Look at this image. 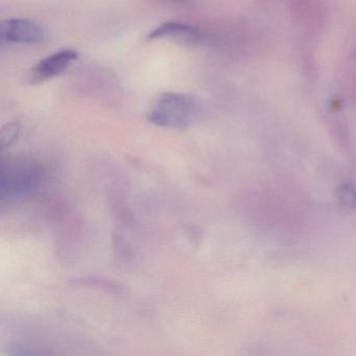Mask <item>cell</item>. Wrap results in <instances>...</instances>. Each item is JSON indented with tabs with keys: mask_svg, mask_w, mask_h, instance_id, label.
Masks as SVG:
<instances>
[{
	"mask_svg": "<svg viewBox=\"0 0 356 356\" xmlns=\"http://www.w3.org/2000/svg\"><path fill=\"white\" fill-rule=\"evenodd\" d=\"M199 102L183 93H162L153 102L147 120L156 126L168 129H185L199 118Z\"/></svg>",
	"mask_w": 356,
	"mask_h": 356,
	"instance_id": "1",
	"label": "cell"
},
{
	"mask_svg": "<svg viewBox=\"0 0 356 356\" xmlns=\"http://www.w3.org/2000/svg\"><path fill=\"white\" fill-rule=\"evenodd\" d=\"M287 10L302 40L314 42L324 34L329 15L322 0H287Z\"/></svg>",
	"mask_w": 356,
	"mask_h": 356,
	"instance_id": "2",
	"label": "cell"
},
{
	"mask_svg": "<svg viewBox=\"0 0 356 356\" xmlns=\"http://www.w3.org/2000/svg\"><path fill=\"white\" fill-rule=\"evenodd\" d=\"M44 28L28 18H12L0 24L1 44H40L47 40Z\"/></svg>",
	"mask_w": 356,
	"mask_h": 356,
	"instance_id": "3",
	"label": "cell"
},
{
	"mask_svg": "<svg viewBox=\"0 0 356 356\" xmlns=\"http://www.w3.org/2000/svg\"><path fill=\"white\" fill-rule=\"evenodd\" d=\"M39 170L33 165H7L1 170V197L22 195L36 188Z\"/></svg>",
	"mask_w": 356,
	"mask_h": 356,
	"instance_id": "4",
	"label": "cell"
},
{
	"mask_svg": "<svg viewBox=\"0 0 356 356\" xmlns=\"http://www.w3.org/2000/svg\"><path fill=\"white\" fill-rule=\"evenodd\" d=\"M78 51L74 49L58 51L57 53L41 60L32 68L28 76V82L30 84H40L56 76H61L78 60Z\"/></svg>",
	"mask_w": 356,
	"mask_h": 356,
	"instance_id": "5",
	"label": "cell"
},
{
	"mask_svg": "<svg viewBox=\"0 0 356 356\" xmlns=\"http://www.w3.org/2000/svg\"><path fill=\"white\" fill-rule=\"evenodd\" d=\"M156 39H170L177 44L193 47L201 44L203 41V33L195 26L170 22L157 26L153 32L147 35V40Z\"/></svg>",
	"mask_w": 356,
	"mask_h": 356,
	"instance_id": "6",
	"label": "cell"
},
{
	"mask_svg": "<svg viewBox=\"0 0 356 356\" xmlns=\"http://www.w3.org/2000/svg\"><path fill=\"white\" fill-rule=\"evenodd\" d=\"M339 91L343 103L356 106V42L350 47L343 60Z\"/></svg>",
	"mask_w": 356,
	"mask_h": 356,
	"instance_id": "7",
	"label": "cell"
},
{
	"mask_svg": "<svg viewBox=\"0 0 356 356\" xmlns=\"http://www.w3.org/2000/svg\"><path fill=\"white\" fill-rule=\"evenodd\" d=\"M337 201L348 211H356V185L343 183L337 188Z\"/></svg>",
	"mask_w": 356,
	"mask_h": 356,
	"instance_id": "8",
	"label": "cell"
},
{
	"mask_svg": "<svg viewBox=\"0 0 356 356\" xmlns=\"http://www.w3.org/2000/svg\"><path fill=\"white\" fill-rule=\"evenodd\" d=\"M22 126L19 122H10L0 131V145L1 149H7L18 138Z\"/></svg>",
	"mask_w": 356,
	"mask_h": 356,
	"instance_id": "9",
	"label": "cell"
},
{
	"mask_svg": "<svg viewBox=\"0 0 356 356\" xmlns=\"http://www.w3.org/2000/svg\"><path fill=\"white\" fill-rule=\"evenodd\" d=\"M260 3H276L278 0H259Z\"/></svg>",
	"mask_w": 356,
	"mask_h": 356,
	"instance_id": "10",
	"label": "cell"
},
{
	"mask_svg": "<svg viewBox=\"0 0 356 356\" xmlns=\"http://www.w3.org/2000/svg\"><path fill=\"white\" fill-rule=\"evenodd\" d=\"M174 1H181V0H174Z\"/></svg>",
	"mask_w": 356,
	"mask_h": 356,
	"instance_id": "11",
	"label": "cell"
}]
</instances>
